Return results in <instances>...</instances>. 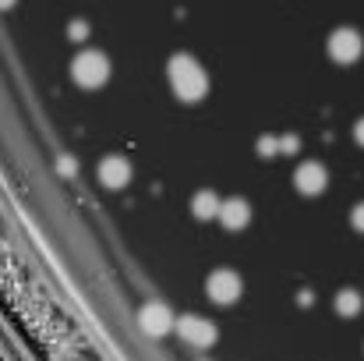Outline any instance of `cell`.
Returning a JSON list of instances; mask_svg holds the SVG:
<instances>
[{"instance_id":"obj_10","label":"cell","mask_w":364,"mask_h":361,"mask_svg":"<svg viewBox=\"0 0 364 361\" xmlns=\"http://www.w3.org/2000/svg\"><path fill=\"white\" fill-rule=\"evenodd\" d=\"M220 209H223V202H220V195L216 192H195V199H191V213H195V220H202V224H209V220H220Z\"/></svg>"},{"instance_id":"obj_13","label":"cell","mask_w":364,"mask_h":361,"mask_svg":"<svg viewBox=\"0 0 364 361\" xmlns=\"http://www.w3.org/2000/svg\"><path fill=\"white\" fill-rule=\"evenodd\" d=\"M279 149H283V156H290V152H297V149H301V142H297V135H279Z\"/></svg>"},{"instance_id":"obj_11","label":"cell","mask_w":364,"mask_h":361,"mask_svg":"<svg viewBox=\"0 0 364 361\" xmlns=\"http://www.w3.org/2000/svg\"><path fill=\"white\" fill-rule=\"evenodd\" d=\"M333 308H336V315H340V319H358V315H361V308H364L361 291H354V287H343V291L336 294Z\"/></svg>"},{"instance_id":"obj_8","label":"cell","mask_w":364,"mask_h":361,"mask_svg":"<svg viewBox=\"0 0 364 361\" xmlns=\"http://www.w3.org/2000/svg\"><path fill=\"white\" fill-rule=\"evenodd\" d=\"M100 181H103V188H110V192H121L131 184V163L124 159V156H107L103 163H100Z\"/></svg>"},{"instance_id":"obj_17","label":"cell","mask_w":364,"mask_h":361,"mask_svg":"<svg viewBox=\"0 0 364 361\" xmlns=\"http://www.w3.org/2000/svg\"><path fill=\"white\" fill-rule=\"evenodd\" d=\"M354 138H358V145H364V117L354 124Z\"/></svg>"},{"instance_id":"obj_9","label":"cell","mask_w":364,"mask_h":361,"mask_svg":"<svg viewBox=\"0 0 364 361\" xmlns=\"http://www.w3.org/2000/svg\"><path fill=\"white\" fill-rule=\"evenodd\" d=\"M220 224L227 227V231H244L247 224H251V206L244 202V199H227L223 202V209H220Z\"/></svg>"},{"instance_id":"obj_6","label":"cell","mask_w":364,"mask_h":361,"mask_svg":"<svg viewBox=\"0 0 364 361\" xmlns=\"http://www.w3.org/2000/svg\"><path fill=\"white\" fill-rule=\"evenodd\" d=\"M138 326H141L149 337H166V333L177 330V315L170 312V305L149 301V305H141V312H138Z\"/></svg>"},{"instance_id":"obj_5","label":"cell","mask_w":364,"mask_h":361,"mask_svg":"<svg viewBox=\"0 0 364 361\" xmlns=\"http://www.w3.org/2000/svg\"><path fill=\"white\" fill-rule=\"evenodd\" d=\"M329 57L336 61V64H358L364 53V39L358 28H350V25H340L333 36H329Z\"/></svg>"},{"instance_id":"obj_4","label":"cell","mask_w":364,"mask_h":361,"mask_svg":"<svg viewBox=\"0 0 364 361\" xmlns=\"http://www.w3.org/2000/svg\"><path fill=\"white\" fill-rule=\"evenodd\" d=\"M205 294H209L213 305H234V301H241V294H244L241 273H234V269H213L209 280H205Z\"/></svg>"},{"instance_id":"obj_3","label":"cell","mask_w":364,"mask_h":361,"mask_svg":"<svg viewBox=\"0 0 364 361\" xmlns=\"http://www.w3.org/2000/svg\"><path fill=\"white\" fill-rule=\"evenodd\" d=\"M177 337H181L188 347H195V351H209V347L220 340V330H216V323L205 319V315H181V319H177Z\"/></svg>"},{"instance_id":"obj_1","label":"cell","mask_w":364,"mask_h":361,"mask_svg":"<svg viewBox=\"0 0 364 361\" xmlns=\"http://www.w3.org/2000/svg\"><path fill=\"white\" fill-rule=\"evenodd\" d=\"M166 78H170L173 96L184 100V103H198L209 93V75L191 53H173L170 64H166Z\"/></svg>"},{"instance_id":"obj_16","label":"cell","mask_w":364,"mask_h":361,"mask_svg":"<svg viewBox=\"0 0 364 361\" xmlns=\"http://www.w3.org/2000/svg\"><path fill=\"white\" fill-rule=\"evenodd\" d=\"M57 167H60V174H68V177H71V174H75V170H78V167H75V159H71V156H60V163H57Z\"/></svg>"},{"instance_id":"obj_7","label":"cell","mask_w":364,"mask_h":361,"mask_svg":"<svg viewBox=\"0 0 364 361\" xmlns=\"http://www.w3.org/2000/svg\"><path fill=\"white\" fill-rule=\"evenodd\" d=\"M294 188H297L301 195L315 199V195H322V192L329 188V170H326L318 159H308V163H301V167L294 170Z\"/></svg>"},{"instance_id":"obj_18","label":"cell","mask_w":364,"mask_h":361,"mask_svg":"<svg viewBox=\"0 0 364 361\" xmlns=\"http://www.w3.org/2000/svg\"><path fill=\"white\" fill-rule=\"evenodd\" d=\"M11 4H14V0H0V11H4V7H11Z\"/></svg>"},{"instance_id":"obj_14","label":"cell","mask_w":364,"mask_h":361,"mask_svg":"<svg viewBox=\"0 0 364 361\" xmlns=\"http://www.w3.org/2000/svg\"><path fill=\"white\" fill-rule=\"evenodd\" d=\"M350 224H354V231H358V234H364V202L350 209Z\"/></svg>"},{"instance_id":"obj_12","label":"cell","mask_w":364,"mask_h":361,"mask_svg":"<svg viewBox=\"0 0 364 361\" xmlns=\"http://www.w3.org/2000/svg\"><path fill=\"white\" fill-rule=\"evenodd\" d=\"M279 135H262L258 138V156H279Z\"/></svg>"},{"instance_id":"obj_15","label":"cell","mask_w":364,"mask_h":361,"mask_svg":"<svg viewBox=\"0 0 364 361\" xmlns=\"http://www.w3.org/2000/svg\"><path fill=\"white\" fill-rule=\"evenodd\" d=\"M68 36H71V39H85V36H89V25H85V21L78 18V21H71V28H68Z\"/></svg>"},{"instance_id":"obj_2","label":"cell","mask_w":364,"mask_h":361,"mask_svg":"<svg viewBox=\"0 0 364 361\" xmlns=\"http://www.w3.org/2000/svg\"><path fill=\"white\" fill-rule=\"evenodd\" d=\"M71 78L82 85V89H103L110 82V61L107 53L100 50H82L75 61H71Z\"/></svg>"}]
</instances>
